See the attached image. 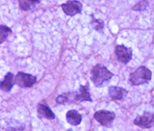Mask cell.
Wrapping results in <instances>:
<instances>
[{
	"label": "cell",
	"mask_w": 154,
	"mask_h": 131,
	"mask_svg": "<svg viewBox=\"0 0 154 131\" xmlns=\"http://www.w3.org/2000/svg\"><path fill=\"white\" fill-rule=\"evenodd\" d=\"M36 77L31 74L23 73V72H18L17 76L14 77V82L19 86L23 88H29L36 83Z\"/></svg>",
	"instance_id": "obj_3"
},
{
	"label": "cell",
	"mask_w": 154,
	"mask_h": 131,
	"mask_svg": "<svg viewBox=\"0 0 154 131\" xmlns=\"http://www.w3.org/2000/svg\"><path fill=\"white\" fill-rule=\"evenodd\" d=\"M62 9L66 14L72 17V16H75L76 14L81 12L82 4L78 1H75V0H70V1H67L66 3L63 4Z\"/></svg>",
	"instance_id": "obj_5"
},
{
	"label": "cell",
	"mask_w": 154,
	"mask_h": 131,
	"mask_svg": "<svg viewBox=\"0 0 154 131\" xmlns=\"http://www.w3.org/2000/svg\"><path fill=\"white\" fill-rule=\"evenodd\" d=\"M134 123L143 128L151 127L154 124V114L144 113L142 116H138V117L135 119Z\"/></svg>",
	"instance_id": "obj_4"
},
{
	"label": "cell",
	"mask_w": 154,
	"mask_h": 131,
	"mask_svg": "<svg viewBox=\"0 0 154 131\" xmlns=\"http://www.w3.org/2000/svg\"><path fill=\"white\" fill-rule=\"evenodd\" d=\"M146 6H147V2L146 1V0H141V1H140L133 9H134V10H136V11H140V10L146 9Z\"/></svg>",
	"instance_id": "obj_16"
},
{
	"label": "cell",
	"mask_w": 154,
	"mask_h": 131,
	"mask_svg": "<svg viewBox=\"0 0 154 131\" xmlns=\"http://www.w3.org/2000/svg\"><path fill=\"white\" fill-rule=\"evenodd\" d=\"M66 120L67 123H69L72 125H78L81 123L82 117L75 110H70L66 113Z\"/></svg>",
	"instance_id": "obj_12"
},
{
	"label": "cell",
	"mask_w": 154,
	"mask_h": 131,
	"mask_svg": "<svg viewBox=\"0 0 154 131\" xmlns=\"http://www.w3.org/2000/svg\"><path fill=\"white\" fill-rule=\"evenodd\" d=\"M126 95V91L124 89L120 88V87H110L109 89V95L113 99L119 100V99H122L123 96Z\"/></svg>",
	"instance_id": "obj_11"
},
{
	"label": "cell",
	"mask_w": 154,
	"mask_h": 131,
	"mask_svg": "<svg viewBox=\"0 0 154 131\" xmlns=\"http://www.w3.org/2000/svg\"><path fill=\"white\" fill-rule=\"evenodd\" d=\"M8 126L6 127L10 131H22L24 128V125L21 123H18L17 122H14V123H7Z\"/></svg>",
	"instance_id": "obj_15"
},
{
	"label": "cell",
	"mask_w": 154,
	"mask_h": 131,
	"mask_svg": "<svg viewBox=\"0 0 154 131\" xmlns=\"http://www.w3.org/2000/svg\"><path fill=\"white\" fill-rule=\"evenodd\" d=\"M69 100V95H62L58 96V98H57V103H59V104L66 103V102H67Z\"/></svg>",
	"instance_id": "obj_17"
},
{
	"label": "cell",
	"mask_w": 154,
	"mask_h": 131,
	"mask_svg": "<svg viewBox=\"0 0 154 131\" xmlns=\"http://www.w3.org/2000/svg\"><path fill=\"white\" fill-rule=\"evenodd\" d=\"M151 79V71L146 67H140L133 73L130 74V83L132 85L138 86L146 83Z\"/></svg>",
	"instance_id": "obj_2"
},
{
	"label": "cell",
	"mask_w": 154,
	"mask_h": 131,
	"mask_svg": "<svg viewBox=\"0 0 154 131\" xmlns=\"http://www.w3.org/2000/svg\"><path fill=\"white\" fill-rule=\"evenodd\" d=\"M113 77V73L110 72L104 66L96 65L91 70V79L95 86H101L105 81L111 79Z\"/></svg>",
	"instance_id": "obj_1"
},
{
	"label": "cell",
	"mask_w": 154,
	"mask_h": 131,
	"mask_svg": "<svg viewBox=\"0 0 154 131\" xmlns=\"http://www.w3.org/2000/svg\"><path fill=\"white\" fill-rule=\"evenodd\" d=\"M73 99L76 101H91L88 86H81L79 92L73 95Z\"/></svg>",
	"instance_id": "obj_8"
},
{
	"label": "cell",
	"mask_w": 154,
	"mask_h": 131,
	"mask_svg": "<svg viewBox=\"0 0 154 131\" xmlns=\"http://www.w3.org/2000/svg\"><path fill=\"white\" fill-rule=\"evenodd\" d=\"M40 0H18L19 6L22 10H29L31 9L34 5L38 3Z\"/></svg>",
	"instance_id": "obj_13"
},
{
	"label": "cell",
	"mask_w": 154,
	"mask_h": 131,
	"mask_svg": "<svg viewBox=\"0 0 154 131\" xmlns=\"http://www.w3.org/2000/svg\"><path fill=\"white\" fill-rule=\"evenodd\" d=\"M116 55H117L118 59L120 62L126 64V63H128L131 60L132 52L129 48L125 47L123 45H117L116 46Z\"/></svg>",
	"instance_id": "obj_7"
},
{
	"label": "cell",
	"mask_w": 154,
	"mask_h": 131,
	"mask_svg": "<svg viewBox=\"0 0 154 131\" xmlns=\"http://www.w3.org/2000/svg\"><path fill=\"white\" fill-rule=\"evenodd\" d=\"M38 114L41 118H45L47 120H52L55 118L54 113L52 112L48 106L45 104H40L38 106Z\"/></svg>",
	"instance_id": "obj_10"
},
{
	"label": "cell",
	"mask_w": 154,
	"mask_h": 131,
	"mask_svg": "<svg viewBox=\"0 0 154 131\" xmlns=\"http://www.w3.org/2000/svg\"><path fill=\"white\" fill-rule=\"evenodd\" d=\"M14 82V77L12 73H7L5 75L4 79L0 82V90H2L4 92H9L11 91V89L13 88V85Z\"/></svg>",
	"instance_id": "obj_9"
},
{
	"label": "cell",
	"mask_w": 154,
	"mask_h": 131,
	"mask_svg": "<svg viewBox=\"0 0 154 131\" xmlns=\"http://www.w3.org/2000/svg\"><path fill=\"white\" fill-rule=\"evenodd\" d=\"M11 29L7 26L1 25L0 26V43L4 42L6 41V39L8 38V36L11 34Z\"/></svg>",
	"instance_id": "obj_14"
},
{
	"label": "cell",
	"mask_w": 154,
	"mask_h": 131,
	"mask_svg": "<svg viewBox=\"0 0 154 131\" xmlns=\"http://www.w3.org/2000/svg\"><path fill=\"white\" fill-rule=\"evenodd\" d=\"M94 119L100 124L104 126H109L115 119V114L110 111H98L94 114Z\"/></svg>",
	"instance_id": "obj_6"
}]
</instances>
